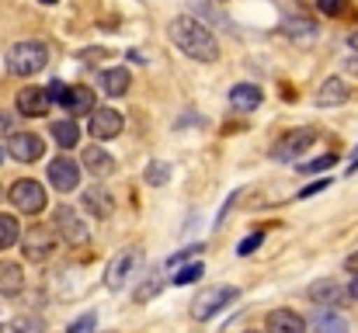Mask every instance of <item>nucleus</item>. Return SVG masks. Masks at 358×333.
Masks as SVG:
<instances>
[{
    "label": "nucleus",
    "instance_id": "bb28decb",
    "mask_svg": "<svg viewBox=\"0 0 358 333\" xmlns=\"http://www.w3.org/2000/svg\"><path fill=\"white\" fill-rule=\"evenodd\" d=\"M202 274H206V267H202V264H188V267H181L171 281H174V285H195Z\"/></svg>",
    "mask_w": 358,
    "mask_h": 333
},
{
    "label": "nucleus",
    "instance_id": "a878e982",
    "mask_svg": "<svg viewBox=\"0 0 358 333\" xmlns=\"http://www.w3.org/2000/svg\"><path fill=\"white\" fill-rule=\"evenodd\" d=\"M334 163H338V156H334V153H327V156H320V160L299 163L296 170H299V174H324V170H327V167H334Z\"/></svg>",
    "mask_w": 358,
    "mask_h": 333
},
{
    "label": "nucleus",
    "instance_id": "58836bf2",
    "mask_svg": "<svg viewBox=\"0 0 358 333\" xmlns=\"http://www.w3.org/2000/svg\"><path fill=\"white\" fill-rule=\"evenodd\" d=\"M38 3H45V7H52V3H59V0H38Z\"/></svg>",
    "mask_w": 358,
    "mask_h": 333
},
{
    "label": "nucleus",
    "instance_id": "423d86ee",
    "mask_svg": "<svg viewBox=\"0 0 358 333\" xmlns=\"http://www.w3.org/2000/svg\"><path fill=\"white\" fill-rule=\"evenodd\" d=\"M7 153L17 163H35V160L45 156V139L35 135V132H10L7 135Z\"/></svg>",
    "mask_w": 358,
    "mask_h": 333
},
{
    "label": "nucleus",
    "instance_id": "b1692460",
    "mask_svg": "<svg viewBox=\"0 0 358 333\" xmlns=\"http://www.w3.org/2000/svg\"><path fill=\"white\" fill-rule=\"evenodd\" d=\"M17 239H21V225H17V219L7 216V212H0V250H10Z\"/></svg>",
    "mask_w": 358,
    "mask_h": 333
},
{
    "label": "nucleus",
    "instance_id": "4be33fe9",
    "mask_svg": "<svg viewBox=\"0 0 358 333\" xmlns=\"http://www.w3.org/2000/svg\"><path fill=\"white\" fill-rule=\"evenodd\" d=\"M310 299L320 302V306H341L348 299V292L334 281H317V285H310Z\"/></svg>",
    "mask_w": 358,
    "mask_h": 333
},
{
    "label": "nucleus",
    "instance_id": "aec40b11",
    "mask_svg": "<svg viewBox=\"0 0 358 333\" xmlns=\"http://www.w3.org/2000/svg\"><path fill=\"white\" fill-rule=\"evenodd\" d=\"M261 101H264V94H261V87H254V84H237V87L230 91V108L234 111H257Z\"/></svg>",
    "mask_w": 358,
    "mask_h": 333
},
{
    "label": "nucleus",
    "instance_id": "6e6552de",
    "mask_svg": "<svg viewBox=\"0 0 358 333\" xmlns=\"http://www.w3.org/2000/svg\"><path fill=\"white\" fill-rule=\"evenodd\" d=\"M80 163L73 160V156H56L52 163H49V184L56 188V191H73V188H80Z\"/></svg>",
    "mask_w": 358,
    "mask_h": 333
},
{
    "label": "nucleus",
    "instance_id": "f3484780",
    "mask_svg": "<svg viewBox=\"0 0 358 333\" xmlns=\"http://www.w3.org/2000/svg\"><path fill=\"white\" fill-rule=\"evenodd\" d=\"M264 333H306V320L296 309H275V313H268Z\"/></svg>",
    "mask_w": 358,
    "mask_h": 333
},
{
    "label": "nucleus",
    "instance_id": "a211bd4d",
    "mask_svg": "<svg viewBox=\"0 0 358 333\" xmlns=\"http://www.w3.org/2000/svg\"><path fill=\"white\" fill-rule=\"evenodd\" d=\"M24 288V271L17 260H0V295L14 299Z\"/></svg>",
    "mask_w": 358,
    "mask_h": 333
},
{
    "label": "nucleus",
    "instance_id": "2eb2a0df",
    "mask_svg": "<svg viewBox=\"0 0 358 333\" xmlns=\"http://www.w3.org/2000/svg\"><path fill=\"white\" fill-rule=\"evenodd\" d=\"M80 170H91L94 177H108L115 170V156L108 149H101V142L98 146H87L84 156H80Z\"/></svg>",
    "mask_w": 358,
    "mask_h": 333
},
{
    "label": "nucleus",
    "instance_id": "9d476101",
    "mask_svg": "<svg viewBox=\"0 0 358 333\" xmlns=\"http://www.w3.org/2000/svg\"><path fill=\"white\" fill-rule=\"evenodd\" d=\"M59 105H63V111H70V118H73V121H77L80 114H91V111L98 108L94 91H91V87H80V84L66 87V91H63V98H59Z\"/></svg>",
    "mask_w": 358,
    "mask_h": 333
},
{
    "label": "nucleus",
    "instance_id": "f8f14e48",
    "mask_svg": "<svg viewBox=\"0 0 358 333\" xmlns=\"http://www.w3.org/2000/svg\"><path fill=\"white\" fill-rule=\"evenodd\" d=\"M313 135H317L313 128H296V132H285V135H282V142L271 149V156H275V160H296V156H299V153H303V149L313 142Z\"/></svg>",
    "mask_w": 358,
    "mask_h": 333
},
{
    "label": "nucleus",
    "instance_id": "f257e3e1",
    "mask_svg": "<svg viewBox=\"0 0 358 333\" xmlns=\"http://www.w3.org/2000/svg\"><path fill=\"white\" fill-rule=\"evenodd\" d=\"M167 35H171V42H174L185 56H192V59H199V63H216V59H220V42L213 38V31H209L202 21L188 17V14L174 17L171 28H167Z\"/></svg>",
    "mask_w": 358,
    "mask_h": 333
},
{
    "label": "nucleus",
    "instance_id": "9b49d317",
    "mask_svg": "<svg viewBox=\"0 0 358 333\" xmlns=\"http://www.w3.org/2000/svg\"><path fill=\"white\" fill-rule=\"evenodd\" d=\"M52 108L45 87H21L17 91V114L24 118H45V111Z\"/></svg>",
    "mask_w": 358,
    "mask_h": 333
},
{
    "label": "nucleus",
    "instance_id": "ea45409f",
    "mask_svg": "<svg viewBox=\"0 0 358 333\" xmlns=\"http://www.w3.org/2000/svg\"><path fill=\"white\" fill-rule=\"evenodd\" d=\"M0 160H3V149H0Z\"/></svg>",
    "mask_w": 358,
    "mask_h": 333
},
{
    "label": "nucleus",
    "instance_id": "20e7f679",
    "mask_svg": "<svg viewBox=\"0 0 358 333\" xmlns=\"http://www.w3.org/2000/svg\"><path fill=\"white\" fill-rule=\"evenodd\" d=\"M52 232H56L63 243H70V246H84V243L91 239L87 222L80 219V212H77L73 205H59V209L52 212Z\"/></svg>",
    "mask_w": 358,
    "mask_h": 333
},
{
    "label": "nucleus",
    "instance_id": "1a4fd4ad",
    "mask_svg": "<svg viewBox=\"0 0 358 333\" xmlns=\"http://www.w3.org/2000/svg\"><path fill=\"white\" fill-rule=\"evenodd\" d=\"M87 118H91V121H87L91 139H101V142H105V139H115V135L122 132V125H125L115 108H94Z\"/></svg>",
    "mask_w": 358,
    "mask_h": 333
},
{
    "label": "nucleus",
    "instance_id": "ddd939ff",
    "mask_svg": "<svg viewBox=\"0 0 358 333\" xmlns=\"http://www.w3.org/2000/svg\"><path fill=\"white\" fill-rule=\"evenodd\" d=\"M136 264H139V250H136V246L122 250L119 257L108 264V274H105V278H108V288H112V292H119L122 285H125V278L136 271Z\"/></svg>",
    "mask_w": 358,
    "mask_h": 333
},
{
    "label": "nucleus",
    "instance_id": "f704fd0d",
    "mask_svg": "<svg viewBox=\"0 0 358 333\" xmlns=\"http://www.w3.org/2000/svg\"><path fill=\"white\" fill-rule=\"evenodd\" d=\"M345 271H348L352 278H358V253H352V257L345 260Z\"/></svg>",
    "mask_w": 358,
    "mask_h": 333
},
{
    "label": "nucleus",
    "instance_id": "393cba45",
    "mask_svg": "<svg viewBox=\"0 0 358 333\" xmlns=\"http://www.w3.org/2000/svg\"><path fill=\"white\" fill-rule=\"evenodd\" d=\"M0 333H42V323L38 320H10V323H3L0 327Z\"/></svg>",
    "mask_w": 358,
    "mask_h": 333
},
{
    "label": "nucleus",
    "instance_id": "7c9ffc66",
    "mask_svg": "<svg viewBox=\"0 0 358 333\" xmlns=\"http://www.w3.org/2000/svg\"><path fill=\"white\" fill-rule=\"evenodd\" d=\"M317 10L327 17H341L348 10V0H317Z\"/></svg>",
    "mask_w": 358,
    "mask_h": 333
},
{
    "label": "nucleus",
    "instance_id": "cd10ccee",
    "mask_svg": "<svg viewBox=\"0 0 358 333\" xmlns=\"http://www.w3.org/2000/svg\"><path fill=\"white\" fill-rule=\"evenodd\" d=\"M160 288H164V281H160V278L153 274V278H150L146 285H139V288L132 292V299H136V302H150L153 295H160Z\"/></svg>",
    "mask_w": 358,
    "mask_h": 333
},
{
    "label": "nucleus",
    "instance_id": "5701e85b",
    "mask_svg": "<svg viewBox=\"0 0 358 333\" xmlns=\"http://www.w3.org/2000/svg\"><path fill=\"white\" fill-rule=\"evenodd\" d=\"M313 333H352V327H348V320L345 316H338V313H317L313 316Z\"/></svg>",
    "mask_w": 358,
    "mask_h": 333
},
{
    "label": "nucleus",
    "instance_id": "4c0bfd02",
    "mask_svg": "<svg viewBox=\"0 0 358 333\" xmlns=\"http://www.w3.org/2000/svg\"><path fill=\"white\" fill-rule=\"evenodd\" d=\"M352 49H355V52H358V31H355V35H352Z\"/></svg>",
    "mask_w": 358,
    "mask_h": 333
},
{
    "label": "nucleus",
    "instance_id": "f03ea898",
    "mask_svg": "<svg viewBox=\"0 0 358 333\" xmlns=\"http://www.w3.org/2000/svg\"><path fill=\"white\" fill-rule=\"evenodd\" d=\"M7 73L10 77H35L45 70L49 63V45L45 42H35V38H24V42H14L7 49Z\"/></svg>",
    "mask_w": 358,
    "mask_h": 333
},
{
    "label": "nucleus",
    "instance_id": "7ed1b4c3",
    "mask_svg": "<svg viewBox=\"0 0 358 333\" xmlns=\"http://www.w3.org/2000/svg\"><path fill=\"white\" fill-rule=\"evenodd\" d=\"M240 299V288H230V285H213L206 292H199L192 299V320L195 323H209L213 316H220L227 306H234Z\"/></svg>",
    "mask_w": 358,
    "mask_h": 333
},
{
    "label": "nucleus",
    "instance_id": "a19ab883",
    "mask_svg": "<svg viewBox=\"0 0 358 333\" xmlns=\"http://www.w3.org/2000/svg\"><path fill=\"white\" fill-rule=\"evenodd\" d=\"M0 198H3V188H0Z\"/></svg>",
    "mask_w": 358,
    "mask_h": 333
},
{
    "label": "nucleus",
    "instance_id": "39448f33",
    "mask_svg": "<svg viewBox=\"0 0 358 333\" xmlns=\"http://www.w3.org/2000/svg\"><path fill=\"white\" fill-rule=\"evenodd\" d=\"M7 198H10V205H14L17 212H24V216H38V212L45 209V198H49V195H45V188H42L38 181L21 177V181L10 184Z\"/></svg>",
    "mask_w": 358,
    "mask_h": 333
},
{
    "label": "nucleus",
    "instance_id": "e433bc0d",
    "mask_svg": "<svg viewBox=\"0 0 358 333\" xmlns=\"http://www.w3.org/2000/svg\"><path fill=\"white\" fill-rule=\"evenodd\" d=\"M348 295H352V299H358V278H355V281H352V288H348Z\"/></svg>",
    "mask_w": 358,
    "mask_h": 333
},
{
    "label": "nucleus",
    "instance_id": "0eeeda50",
    "mask_svg": "<svg viewBox=\"0 0 358 333\" xmlns=\"http://www.w3.org/2000/svg\"><path fill=\"white\" fill-rule=\"evenodd\" d=\"M21 246H24V257H28V260L42 264V260H49L52 250H56V232H52L49 225H31V229L21 236Z\"/></svg>",
    "mask_w": 358,
    "mask_h": 333
},
{
    "label": "nucleus",
    "instance_id": "473e14b6",
    "mask_svg": "<svg viewBox=\"0 0 358 333\" xmlns=\"http://www.w3.org/2000/svg\"><path fill=\"white\" fill-rule=\"evenodd\" d=\"M14 125H17V118H14L10 111H0V139H7V135L14 132Z\"/></svg>",
    "mask_w": 358,
    "mask_h": 333
},
{
    "label": "nucleus",
    "instance_id": "2f4dec72",
    "mask_svg": "<svg viewBox=\"0 0 358 333\" xmlns=\"http://www.w3.org/2000/svg\"><path fill=\"white\" fill-rule=\"evenodd\" d=\"M261 239H264V232H250L247 239H240V243H237V253H240V257H250V253L261 246Z\"/></svg>",
    "mask_w": 358,
    "mask_h": 333
},
{
    "label": "nucleus",
    "instance_id": "412c9836",
    "mask_svg": "<svg viewBox=\"0 0 358 333\" xmlns=\"http://www.w3.org/2000/svg\"><path fill=\"white\" fill-rule=\"evenodd\" d=\"M49 135H52L56 146L73 149V146L80 142V125H77L73 118H63V121H52V125H49Z\"/></svg>",
    "mask_w": 358,
    "mask_h": 333
},
{
    "label": "nucleus",
    "instance_id": "c756f323",
    "mask_svg": "<svg viewBox=\"0 0 358 333\" xmlns=\"http://www.w3.org/2000/svg\"><path fill=\"white\" fill-rule=\"evenodd\" d=\"M167 177H171V170H167V163H150L146 167V184H167Z\"/></svg>",
    "mask_w": 358,
    "mask_h": 333
},
{
    "label": "nucleus",
    "instance_id": "c85d7f7f",
    "mask_svg": "<svg viewBox=\"0 0 358 333\" xmlns=\"http://www.w3.org/2000/svg\"><path fill=\"white\" fill-rule=\"evenodd\" d=\"M98 330V316L94 313H84L80 320H73L70 327H66V333H94Z\"/></svg>",
    "mask_w": 358,
    "mask_h": 333
},
{
    "label": "nucleus",
    "instance_id": "4468645a",
    "mask_svg": "<svg viewBox=\"0 0 358 333\" xmlns=\"http://www.w3.org/2000/svg\"><path fill=\"white\" fill-rule=\"evenodd\" d=\"M348 98H352V87H348L341 77H331V80H324V84L317 87V94H313L317 108H334V105H345Z\"/></svg>",
    "mask_w": 358,
    "mask_h": 333
},
{
    "label": "nucleus",
    "instance_id": "6ab92c4d",
    "mask_svg": "<svg viewBox=\"0 0 358 333\" xmlns=\"http://www.w3.org/2000/svg\"><path fill=\"white\" fill-rule=\"evenodd\" d=\"M129 84H132V77H129V70H125V66L101 70V91H105L108 98H122V94H129Z\"/></svg>",
    "mask_w": 358,
    "mask_h": 333
},
{
    "label": "nucleus",
    "instance_id": "72a5a7b5",
    "mask_svg": "<svg viewBox=\"0 0 358 333\" xmlns=\"http://www.w3.org/2000/svg\"><path fill=\"white\" fill-rule=\"evenodd\" d=\"M327 188H331V181H327V177H320V181H313V184H310L299 198H313V195H320V191H327Z\"/></svg>",
    "mask_w": 358,
    "mask_h": 333
},
{
    "label": "nucleus",
    "instance_id": "c9c22d12",
    "mask_svg": "<svg viewBox=\"0 0 358 333\" xmlns=\"http://www.w3.org/2000/svg\"><path fill=\"white\" fill-rule=\"evenodd\" d=\"M358 170V146H355V153H352V163H348V174H355Z\"/></svg>",
    "mask_w": 358,
    "mask_h": 333
},
{
    "label": "nucleus",
    "instance_id": "dca6fc26",
    "mask_svg": "<svg viewBox=\"0 0 358 333\" xmlns=\"http://www.w3.org/2000/svg\"><path fill=\"white\" fill-rule=\"evenodd\" d=\"M80 202H84V209H87L91 216H98V219H108V216L115 212V198H112V191L101 188V184L87 188V191L80 195Z\"/></svg>",
    "mask_w": 358,
    "mask_h": 333
}]
</instances>
